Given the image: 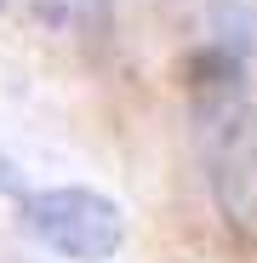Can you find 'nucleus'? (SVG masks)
<instances>
[{"label": "nucleus", "instance_id": "nucleus-1", "mask_svg": "<svg viewBox=\"0 0 257 263\" xmlns=\"http://www.w3.org/2000/svg\"><path fill=\"white\" fill-rule=\"evenodd\" d=\"M251 52H257V6L211 0L194 23V46L183 63L189 132L206 172L211 206L234 235H257V109H251Z\"/></svg>", "mask_w": 257, "mask_h": 263}, {"label": "nucleus", "instance_id": "nucleus-2", "mask_svg": "<svg viewBox=\"0 0 257 263\" xmlns=\"http://www.w3.org/2000/svg\"><path fill=\"white\" fill-rule=\"evenodd\" d=\"M23 229L69 263H109L126 246V212L92 183H57V189H29Z\"/></svg>", "mask_w": 257, "mask_h": 263}, {"label": "nucleus", "instance_id": "nucleus-3", "mask_svg": "<svg viewBox=\"0 0 257 263\" xmlns=\"http://www.w3.org/2000/svg\"><path fill=\"white\" fill-rule=\"evenodd\" d=\"M63 17H74L80 29H103V17H109V0H63Z\"/></svg>", "mask_w": 257, "mask_h": 263}, {"label": "nucleus", "instance_id": "nucleus-4", "mask_svg": "<svg viewBox=\"0 0 257 263\" xmlns=\"http://www.w3.org/2000/svg\"><path fill=\"white\" fill-rule=\"evenodd\" d=\"M0 195H6V200H29V178H23V166L6 149H0Z\"/></svg>", "mask_w": 257, "mask_h": 263}, {"label": "nucleus", "instance_id": "nucleus-5", "mask_svg": "<svg viewBox=\"0 0 257 263\" xmlns=\"http://www.w3.org/2000/svg\"><path fill=\"white\" fill-rule=\"evenodd\" d=\"M29 6L46 17V23H63V0H29Z\"/></svg>", "mask_w": 257, "mask_h": 263}]
</instances>
